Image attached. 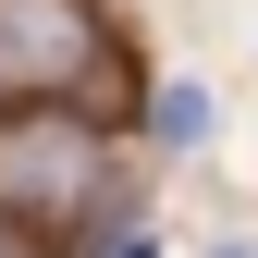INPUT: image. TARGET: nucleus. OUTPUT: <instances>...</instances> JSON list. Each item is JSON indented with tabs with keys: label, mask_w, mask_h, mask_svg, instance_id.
I'll return each mask as SVG.
<instances>
[{
	"label": "nucleus",
	"mask_w": 258,
	"mask_h": 258,
	"mask_svg": "<svg viewBox=\"0 0 258 258\" xmlns=\"http://www.w3.org/2000/svg\"><path fill=\"white\" fill-rule=\"evenodd\" d=\"M0 99H13V74H0Z\"/></svg>",
	"instance_id": "obj_5"
},
{
	"label": "nucleus",
	"mask_w": 258,
	"mask_h": 258,
	"mask_svg": "<svg viewBox=\"0 0 258 258\" xmlns=\"http://www.w3.org/2000/svg\"><path fill=\"white\" fill-rule=\"evenodd\" d=\"M49 209H99L111 221V148L74 111H0V221H49Z\"/></svg>",
	"instance_id": "obj_1"
},
{
	"label": "nucleus",
	"mask_w": 258,
	"mask_h": 258,
	"mask_svg": "<svg viewBox=\"0 0 258 258\" xmlns=\"http://www.w3.org/2000/svg\"><path fill=\"white\" fill-rule=\"evenodd\" d=\"M99 61V13L86 0H0V74L13 86H74Z\"/></svg>",
	"instance_id": "obj_2"
},
{
	"label": "nucleus",
	"mask_w": 258,
	"mask_h": 258,
	"mask_svg": "<svg viewBox=\"0 0 258 258\" xmlns=\"http://www.w3.org/2000/svg\"><path fill=\"white\" fill-rule=\"evenodd\" d=\"M148 136L160 148H197L209 136V99H197V86H160V99H148Z\"/></svg>",
	"instance_id": "obj_3"
},
{
	"label": "nucleus",
	"mask_w": 258,
	"mask_h": 258,
	"mask_svg": "<svg viewBox=\"0 0 258 258\" xmlns=\"http://www.w3.org/2000/svg\"><path fill=\"white\" fill-rule=\"evenodd\" d=\"M0 258H49V234L37 221H0Z\"/></svg>",
	"instance_id": "obj_4"
}]
</instances>
